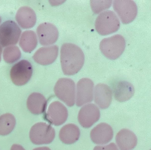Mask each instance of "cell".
<instances>
[{"label":"cell","mask_w":151,"mask_h":150,"mask_svg":"<svg viewBox=\"0 0 151 150\" xmlns=\"http://www.w3.org/2000/svg\"><path fill=\"white\" fill-rule=\"evenodd\" d=\"M47 103L46 99L42 95L38 93H34L28 97L27 106L32 113L39 114L45 111Z\"/></svg>","instance_id":"obj_20"},{"label":"cell","mask_w":151,"mask_h":150,"mask_svg":"<svg viewBox=\"0 0 151 150\" xmlns=\"http://www.w3.org/2000/svg\"><path fill=\"white\" fill-rule=\"evenodd\" d=\"M36 31L39 42L43 46L53 44L58 37L59 32L57 28L49 23L40 24L37 27Z\"/></svg>","instance_id":"obj_12"},{"label":"cell","mask_w":151,"mask_h":150,"mask_svg":"<svg viewBox=\"0 0 151 150\" xmlns=\"http://www.w3.org/2000/svg\"><path fill=\"white\" fill-rule=\"evenodd\" d=\"M112 93L110 88L107 85L99 83L95 87L94 91V101L101 109L108 108L112 100Z\"/></svg>","instance_id":"obj_15"},{"label":"cell","mask_w":151,"mask_h":150,"mask_svg":"<svg viewBox=\"0 0 151 150\" xmlns=\"http://www.w3.org/2000/svg\"><path fill=\"white\" fill-rule=\"evenodd\" d=\"M68 116L67 108L59 101L52 102L49 106L45 119L50 123L56 126L62 124Z\"/></svg>","instance_id":"obj_9"},{"label":"cell","mask_w":151,"mask_h":150,"mask_svg":"<svg viewBox=\"0 0 151 150\" xmlns=\"http://www.w3.org/2000/svg\"><path fill=\"white\" fill-rule=\"evenodd\" d=\"M93 83L90 79L83 78L78 81L76 100L77 106H81L93 100Z\"/></svg>","instance_id":"obj_10"},{"label":"cell","mask_w":151,"mask_h":150,"mask_svg":"<svg viewBox=\"0 0 151 150\" xmlns=\"http://www.w3.org/2000/svg\"><path fill=\"white\" fill-rule=\"evenodd\" d=\"M80 130L76 125L69 123L63 126L59 133V138L64 143L70 144L76 142L79 139Z\"/></svg>","instance_id":"obj_19"},{"label":"cell","mask_w":151,"mask_h":150,"mask_svg":"<svg viewBox=\"0 0 151 150\" xmlns=\"http://www.w3.org/2000/svg\"><path fill=\"white\" fill-rule=\"evenodd\" d=\"M126 42L124 37L117 34L105 38L100 42V49L106 58L114 60L118 58L125 49Z\"/></svg>","instance_id":"obj_2"},{"label":"cell","mask_w":151,"mask_h":150,"mask_svg":"<svg viewBox=\"0 0 151 150\" xmlns=\"http://www.w3.org/2000/svg\"><path fill=\"white\" fill-rule=\"evenodd\" d=\"M58 47L56 45L42 47L38 49L34 53L33 58L37 63L42 65L52 63L56 59Z\"/></svg>","instance_id":"obj_14"},{"label":"cell","mask_w":151,"mask_h":150,"mask_svg":"<svg viewBox=\"0 0 151 150\" xmlns=\"http://www.w3.org/2000/svg\"><path fill=\"white\" fill-rule=\"evenodd\" d=\"M37 40L35 33L33 31L27 30L22 33L19 45L25 52H30L36 47Z\"/></svg>","instance_id":"obj_21"},{"label":"cell","mask_w":151,"mask_h":150,"mask_svg":"<svg viewBox=\"0 0 151 150\" xmlns=\"http://www.w3.org/2000/svg\"><path fill=\"white\" fill-rule=\"evenodd\" d=\"M60 62L64 74L72 75L77 73L82 68L84 62V55L77 45L65 43L60 49Z\"/></svg>","instance_id":"obj_1"},{"label":"cell","mask_w":151,"mask_h":150,"mask_svg":"<svg viewBox=\"0 0 151 150\" xmlns=\"http://www.w3.org/2000/svg\"><path fill=\"white\" fill-rule=\"evenodd\" d=\"M119 20L115 13L110 10L104 11L97 17L95 29L100 34L106 35L114 33L119 28Z\"/></svg>","instance_id":"obj_3"},{"label":"cell","mask_w":151,"mask_h":150,"mask_svg":"<svg viewBox=\"0 0 151 150\" xmlns=\"http://www.w3.org/2000/svg\"><path fill=\"white\" fill-rule=\"evenodd\" d=\"M2 49L1 47V45H0V62L1 60V55L2 53Z\"/></svg>","instance_id":"obj_28"},{"label":"cell","mask_w":151,"mask_h":150,"mask_svg":"<svg viewBox=\"0 0 151 150\" xmlns=\"http://www.w3.org/2000/svg\"><path fill=\"white\" fill-rule=\"evenodd\" d=\"M134 89L132 85L125 80L119 81L116 85L114 90L115 99L120 102L129 100L134 95Z\"/></svg>","instance_id":"obj_18"},{"label":"cell","mask_w":151,"mask_h":150,"mask_svg":"<svg viewBox=\"0 0 151 150\" xmlns=\"http://www.w3.org/2000/svg\"><path fill=\"white\" fill-rule=\"evenodd\" d=\"M100 115L99 108L93 104H88L83 106L80 110L78 120L83 127L88 128L98 121Z\"/></svg>","instance_id":"obj_11"},{"label":"cell","mask_w":151,"mask_h":150,"mask_svg":"<svg viewBox=\"0 0 151 150\" xmlns=\"http://www.w3.org/2000/svg\"><path fill=\"white\" fill-rule=\"evenodd\" d=\"M21 56L20 51L17 46H8L4 50L3 58L4 61L7 63H14L19 60Z\"/></svg>","instance_id":"obj_23"},{"label":"cell","mask_w":151,"mask_h":150,"mask_svg":"<svg viewBox=\"0 0 151 150\" xmlns=\"http://www.w3.org/2000/svg\"><path fill=\"white\" fill-rule=\"evenodd\" d=\"M93 150H119L116 144L111 143L104 146H95Z\"/></svg>","instance_id":"obj_25"},{"label":"cell","mask_w":151,"mask_h":150,"mask_svg":"<svg viewBox=\"0 0 151 150\" xmlns=\"http://www.w3.org/2000/svg\"><path fill=\"white\" fill-rule=\"evenodd\" d=\"M113 131L111 127L105 123H101L91 131L90 136L95 144L103 145L107 143L112 139Z\"/></svg>","instance_id":"obj_13"},{"label":"cell","mask_w":151,"mask_h":150,"mask_svg":"<svg viewBox=\"0 0 151 150\" xmlns=\"http://www.w3.org/2000/svg\"><path fill=\"white\" fill-rule=\"evenodd\" d=\"M1 17H0V23L1 22Z\"/></svg>","instance_id":"obj_29"},{"label":"cell","mask_w":151,"mask_h":150,"mask_svg":"<svg viewBox=\"0 0 151 150\" xmlns=\"http://www.w3.org/2000/svg\"><path fill=\"white\" fill-rule=\"evenodd\" d=\"M16 124L14 116L9 113L3 114L0 116V135L5 136L11 133Z\"/></svg>","instance_id":"obj_22"},{"label":"cell","mask_w":151,"mask_h":150,"mask_svg":"<svg viewBox=\"0 0 151 150\" xmlns=\"http://www.w3.org/2000/svg\"><path fill=\"white\" fill-rule=\"evenodd\" d=\"M15 17L19 25L22 28L25 29L34 27L37 20L35 12L28 6L20 7L17 11Z\"/></svg>","instance_id":"obj_17"},{"label":"cell","mask_w":151,"mask_h":150,"mask_svg":"<svg viewBox=\"0 0 151 150\" xmlns=\"http://www.w3.org/2000/svg\"><path fill=\"white\" fill-rule=\"evenodd\" d=\"M55 131L50 125L45 123L39 122L30 129L29 136L31 141L36 145L51 143L55 136Z\"/></svg>","instance_id":"obj_4"},{"label":"cell","mask_w":151,"mask_h":150,"mask_svg":"<svg viewBox=\"0 0 151 150\" xmlns=\"http://www.w3.org/2000/svg\"><path fill=\"white\" fill-rule=\"evenodd\" d=\"M33 150H51L49 147L47 146L39 147L34 149Z\"/></svg>","instance_id":"obj_27"},{"label":"cell","mask_w":151,"mask_h":150,"mask_svg":"<svg viewBox=\"0 0 151 150\" xmlns=\"http://www.w3.org/2000/svg\"><path fill=\"white\" fill-rule=\"evenodd\" d=\"M56 96L68 106L71 107L75 103V86L71 79L63 78L59 79L54 88Z\"/></svg>","instance_id":"obj_5"},{"label":"cell","mask_w":151,"mask_h":150,"mask_svg":"<svg viewBox=\"0 0 151 150\" xmlns=\"http://www.w3.org/2000/svg\"><path fill=\"white\" fill-rule=\"evenodd\" d=\"M113 7L122 22L127 24L133 21L137 16V7L132 0H115Z\"/></svg>","instance_id":"obj_7"},{"label":"cell","mask_w":151,"mask_h":150,"mask_svg":"<svg viewBox=\"0 0 151 150\" xmlns=\"http://www.w3.org/2000/svg\"><path fill=\"white\" fill-rule=\"evenodd\" d=\"M112 2L111 0L90 1L91 8L95 14H98L109 8Z\"/></svg>","instance_id":"obj_24"},{"label":"cell","mask_w":151,"mask_h":150,"mask_svg":"<svg viewBox=\"0 0 151 150\" xmlns=\"http://www.w3.org/2000/svg\"><path fill=\"white\" fill-rule=\"evenodd\" d=\"M32 67L28 61L22 60L14 64L10 71L11 79L13 83L18 86L23 85L31 78Z\"/></svg>","instance_id":"obj_6"},{"label":"cell","mask_w":151,"mask_h":150,"mask_svg":"<svg viewBox=\"0 0 151 150\" xmlns=\"http://www.w3.org/2000/svg\"><path fill=\"white\" fill-rule=\"evenodd\" d=\"M10 150H25L21 145L18 144H14L12 146Z\"/></svg>","instance_id":"obj_26"},{"label":"cell","mask_w":151,"mask_h":150,"mask_svg":"<svg viewBox=\"0 0 151 150\" xmlns=\"http://www.w3.org/2000/svg\"><path fill=\"white\" fill-rule=\"evenodd\" d=\"M115 140L120 150H132L136 146L137 138L134 133L130 130L123 128L117 133Z\"/></svg>","instance_id":"obj_16"},{"label":"cell","mask_w":151,"mask_h":150,"mask_svg":"<svg viewBox=\"0 0 151 150\" xmlns=\"http://www.w3.org/2000/svg\"><path fill=\"white\" fill-rule=\"evenodd\" d=\"M21 30L14 21L8 20L0 26V44L3 47L15 44L18 42Z\"/></svg>","instance_id":"obj_8"}]
</instances>
